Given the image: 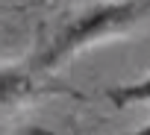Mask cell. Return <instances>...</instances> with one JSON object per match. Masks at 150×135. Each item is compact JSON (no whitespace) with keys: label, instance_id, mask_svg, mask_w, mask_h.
<instances>
[{"label":"cell","instance_id":"1","mask_svg":"<svg viewBox=\"0 0 150 135\" xmlns=\"http://www.w3.org/2000/svg\"><path fill=\"white\" fill-rule=\"evenodd\" d=\"M147 15H150V0H106V3H97L80 12L77 18H71L62 30H56L47 38V44L30 59V65L44 77L47 71H53L56 65H62L74 53L127 32L129 27L141 24Z\"/></svg>","mask_w":150,"mask_h":135},{"label":"cell","instance_id":"2","mask_svg":"<svg viewBox=\"0 0 150 135\" xmlns=\"http://www.w3.org/2000/svg\"><path fill=\"white\" fill-rule=\"evenodd\" d=\"M44 94V91H59L53 85H41V74L27 62L21 65H9V68H0V106L3 103H15L33 94Z\"/></svg>","mask_w":150,"mask_h":135},{"label":"cell","instance_id":"3","mask_svg":"<svg viewBox=\"0 0 150 135\" xmlns=\"http://www.w3.org/2000/svg\"><path fill=\"white\" fill-rule=\"evenodd\" d=\"M103 97L115 109H124V106H132V103H150V77L141 79V82H124V85L106 88Z\"/></svg>","mask_w":150,"mask_h":135},{"label":"cell","instance_id":"4","mask_svg":"<svg viewBox=\"0 0 150 135\" xmlns=\"http://www.w3.org/2000/svg\"><path fill=\"white\" fill-rule=\"evenodd\" d=\"M15 135H53V132H47V129H21Z\"/></svg>","mask_w":150,"mask_h":135},{"label":"cell","instance_id":"5","mask_svg":"<svg viewBox=\"0 0 150 135\" xmlns=\"http://www.w3.org/2000/svg\"><path fill=\"white\" fill-rule=\"evenodd\" d=\"M135 135H150V123H147V126H141V129H138Z\"/></svg>","mask_w":150,"mask_h":135}]
</instances>
